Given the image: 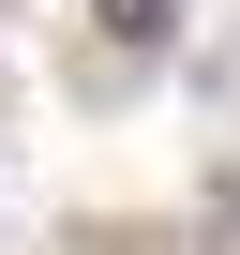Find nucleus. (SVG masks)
<instances>
[{
    "label": "nucleus",
    "mask_w": 240,
    "mask_h": 255,
    "mask_svg": "<svg viewBox=\"0 0 240 255\" xmlns=\"http://www.w3.org/2000/svg\"><path fill=\"white\" fill-rule=\"evenodd\" d=\"M165 15L180 0H105V45H165Z\"/></svg>",
    "instance_id": "f257e3e1"
}]
</instances>
